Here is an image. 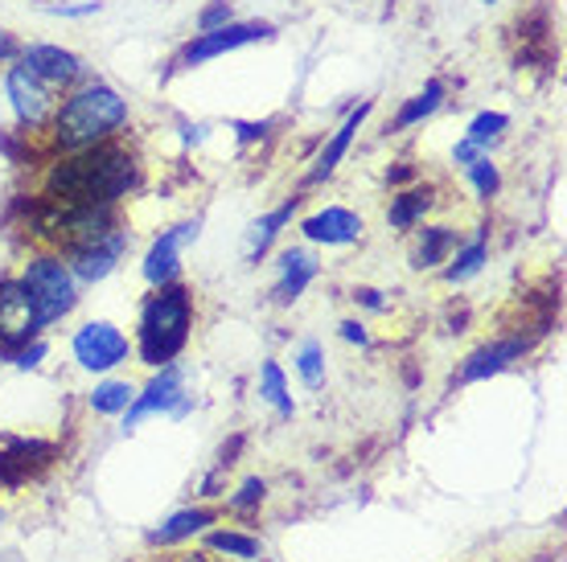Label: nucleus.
<instances>
[{
    "label": "nucleus",
    "mask_w": 567,
    "mask_h": 562,
    "mask_svg": "<svg viewBox=\"0 0 567 562\" xmlns=\"http://www.w3.org/2000/svg\"><path fill=\"white\" fill-rule=\"evenodd\" d=\"M132 398H136V386L124 378H103L95 391H91V410L95 415H124V410L132 407Z\"/></svg>",
    "instance_id": "24"
},
{
    "label": "nucleus",
    "mask_w": 567,
    "mask_h": 562,
    "mask_svg": "<svg viewBox=\"0 0 567 562\" xmlns=\"http://www.w3.org/2000/svg\"><path fill=\"white\" fill-rule=\"evenodd\" d=\"M198 230H202L198 218L173 226V230H161V239L144 254V280L153 283V288H165V283L182 280V251L189 242H198Z\"/></svg>",
    "instance_id": "12"
},
{
    "label": "nucleus",
    "mask_w": 567,
    "mask_h": 562,
    "mask_svg": "<svg viewBox=\"0 0 567 562\" xmlns=\"http://www.w3.org/2000/svg\"><path fill=\"white\" fill-rule=\"evenodd\" d=\"M74 362L91 374H112L132 357V341L124 329H115L112 321H86L71 341Z\"/></svg>",
    "instance_id": "8"
},
{
    "label": "nucleus",
    "mask_w": 567,
    "mask_h": 562,
    "mask_svg": "<svg viewBox=\"0 0 567 562\" xmlns=\"http://www.w3.org/2000/svg\"><path fill=\"white\" fill-rule=\"evenodd\" d=\"M477 156H482V148H477V144H468V140L453 144V165H456V169H465L468 160H477Z\"/></svg>",
    "instance_id": "35"
},
{
    "label": "nucleus",
    "mask_w": 567,
    "mask_h": 562,
    "mask_svg": "<svg viewBox=\"0 0 567 562\" xmlns=\"http://www.w3.org/2000/svg\"><path fill=\"white\" fill-rule=\"evenodd\" d=\"M132 124L128 98L103 79H83L58 98L50 119V148L54 153H86L95 144L120 140Z\"/></svg>",
    "instance_id": "2"
},
{
    "label": "nucleus",
    "mask_w": 567,
    "mask_h": 562,
    "mask_svg": "<svg viewBox=\"0 0 567 562\" xmlns=\"http://www.w3.org/2000/svg\"><path fill=\"white\" fill-rule=\"evenodd\" d=\"M461 173H465V181L473 185L477 201H494V197L502 194V169L494 165V156L489 153H482L477 160H468Z\"/></svg>",
    "instance_id": "27"
},
{
    "label": "nucleus",
    "mask_w": 567,
    "mask_h": 562,
    "mask_svg": "<svg viewBox=\"0 0 567 562\" xmlns=\"http://www.w3.org/2000/svg\"><path fill=\"white\" fill-rule=\"evenodd\" d=\"M432 210H436V185H408V189H399V194L391 197L386 226L399 230V235H408L415 226H424V218Z\"/></svg>",
    "instance_id": "18"
},
{
    "label": "nucleus",
    "mask_w": 567,
    "mask_h": 562,
    "mask_svg": "<svg viewBox=\"0 0 567 562\" xmlns=\"http://www.w3.org/2000/svg\"><path fill=\"white\" fill-rule=\"evenodd\" d=\"M485 4H497V0H485Z\"/></svg>",
    "instance_id": "39"
},
{
    "label": "nucleus",
    "mask_w": 567,
    "mask_h": 562,
    "mask_svg": "<svg viewBox=\"0 0 567 562\" xmlns=\"http://www.w3.org/2000/svg\"><path fill=\"white\" fill-rule=\"evenodd\" d=\"M485 235H489V226H477V235L468 242H456V251L449 254V268H444V280L453 283H468L473 275H482V268L489 263V242H485Z\"/></svg>",
    "instance_id": "19"
},
{
    "label": "nucleus",
    "mask_w": 567,
    "mask_h": 562,
    "mask_svg": "<svg viewBox=\"0 0 567 562\" xmlns=\"http://www.w3.org/2000/svg\"><path fill=\"white\" fill-rule=\"evenodd\" d=\"M341 337H346V341H354V345H370L367 324H358V321H341Z\"/></svg>",
    "instance_id": "36"
},
{
    "label": "nucleus",
    "mask_w": 567,
    "mask_h": 562,
    "mask_svg": "<svg viewBox=\"0 0 567 562\" xmlns=\"http://www.w3.org/2000/svg\"><path fill=\"white\" fill-rule=\"evenodd\" d=\"M42 333V316L21 280H0V357Z\"/></svg>",
    "instance_id": "9"
},
{
    "label": "nucleus",
    "mask_w": 567,
    "mask_h": 562,
    "mask_svg": "<svg viewBox=\"0 0 567 562\" xmlns=\"http://www.w3.org/2000/svg\"><path fill=\"white\" fill-rule=\"evenodd\" d=\"M210 550H223V554H230V559H259V542L247 534H235V530H214L210 538Z\"/></svg>",
    "instance_id": "29"
},
{
    "label": "nucleus",
    "mask_w": 567,
    "mask_h": 562,
    "mask_svg": "<svg viewBox=\"0 0 567 562\" xmlns=\"http://www.w3.org/2000/svg\"><path fill=\"white\" fill-rule=\"evenodd\" d=\"M45 357V341H29V345H17V350L4 353V362H13L17 370H33Z\"/></svg>",
    "instance_id": "32"
},
{
    "label": "nucleus",
    "mask_w": 567,
    "mask_h": 562,
    "mask_svg": "<svg viewBox=\"0 0 567 562\" xmlns=\"http://www.w3.org/2000/svg\"><path fill=\"white\" fill-rule=\"evenodd\" d=\"M300 235L321 247H350V242H362L367 222H362V214L346 210V206H326V210L300 218Z\"/></svg>",
    "instance_id": "15"
},
{
    "label": "nucleus",
    "mask_w": 567,
    "mask_h": 562,
    "mask_svg": "<svg viewBox=\"0 0 567 562\" xmlns=\"http://www.w3.org/2000/svg\"><path fill=\"white\" fill-rule=\"evenodd\" d=\"M259 398H264L268 407L280 410V419H292V415H297V403H292L288 382H284V370L276 366V362H264V366H259Z\"/></svg>",
    "instance_id": "25"
},
{
    "label": "nucleus",
    "mask_w": 567,
    "mask_h": 562,
    "mask_svg": "<svg viewBox=\"0 0 567 562\" xmlns=\"http://www.w3.org/2000/svg\"><path fill=\"white\" fill-rule=\"evenodd\" d=\"M526 350H530V337H497V341H489V345H482V350L468 353L465 366H461V374H456V382L494 378V374H502L506 366L523 362Z\"/></svg>",
    "instance_id": "16"
},
{
    "label": "nucleus",
    "mask_w": 567,
    "mask_h": 562,
    "mask_svg": "<svg viewBox=\"0 0 567 562\" xmlns=\"http://www.w3.org/2000/svg\"><path fill=\"white\" fill-rule=\"evenodd\" d=\"M317 254L305 251V247H288L276 259V283H271V300L276 304H297L305 288L317 280Z\"/></svg>",
    "instance_id": "17"
},
{
    "label": "nucleus",
    "mask_w": 567,
    "mask_h": 562,
    "mask_svg": "<svg viewBox=\"0 0 567 562\" xmlns=\"http://www.w3.org/2000/svg\"><path fill=\"white\" fill-rule=\"evenodd\" d=\"M370 112H374V98H362L358 107L346 112V119H341V124L329 132V140L321 144V153H317V160H312V169L305 173V185H321L338 173V165L346 160L350 144L358 140V132H362V124L370 119Z\"/></svg>",
    "instance_id": "13"
},
{
    "label": "nucleus",
    "mask_w": 567,
    "mask_h": 562,
    "mask_svg": "<svg viewBox=\"0 0 567 562\" xmlns=\"http://www.w3.org/2000/svg\"><path fill=\"white\" fill-rule=\"evenodd\" d=\"M165 562H210V559H202V554H173V559Z\"/></svg>",
    "instance_id": "38"
},
{
    "label": "nucleus",
    "mask_w": 567,
    "mask_h": 562,
    "mask_svg": "<svg viewBox=\"0 0 567 562\" xmlns=\"http://www.w3.org/2000/svg\"><path fill=\"white\" fill-rule=\"evenodd\" d=\"M189 333H194V295L182 280L165 283V288H153V295L144 300L132 350L148 370H161L182 357Z\"/></svg>",
    "instance_id": "3"
},
{
    "label": "nucleus",
    "mask_w": 567,
    "mask_h": 562,
    "mask_svg": "<svg viewBox=\"0 0 567 562\" xmlns=\"http://www.w3.org/2000/svg\"><path fill=\"white\" fill-rule=\"evenodd\" d=\"M264 497H268V485H264L259 477H251V480H243L239 492H230L227 509L230 513H251V509L264 506Z\"/></svg>",
    "instance_id": "30"
},
{
    "label": "nucleus",
    "mask_w": 567,
    "mask_h": 562,
    "mask_svg": "<svg viewBox=\"0 0 567 562\" xmlns=\"http://www.w3.org/2000/svg\"><path fill=\"white\" fill-rule=\"evenodd\" d=\"M141 189V156L128 144L107 140L86 153H58L45 169L42 197L58 206H120Z\"/></svg>",
    "instance_id": "1"
},
{
    "label": "nucleus",
    "mask_w": 567,
    "mask_h": 562,
    "mask_svg": "<svg viewBox=\"0 0 567 562\" xmlns=\"http://www.w3.org/2000/svg\"><path fill=\"white\" fill-rule=\"evenodd\" d=\"M17 280L25 283V292L33 295L38 316H42V329L45 324H58L62 316H71L74 304H79V280L71 275L66 259L54 251L33 254Z\"/></svg>",
    "instance_id": "4"
},
{
    "label": "nucleus",
    "mask_w": 567,
    "mask_h": 562,
    "mask_svg": "<svg viewBox=\"0 0 567 562\" xmlns=\"http://www.w3.org/2000/svg\"><path fill=\"white\" fill-rule=\"evenodd\" d=\"M206 525H214L210 509H182V513H173L161 530H153V534H148V542H156V547H173V542H185V538L202 534Z\"/></svg>",
    "instance_id": "23"
},
{
    "label": "nucleus",
    "mask_w": 567,
    "mask_h": 562,
    "mask_svg": "<svg viewBox=\"0 0 567 562\" xmlns=\"http://www.w3.org/2000/svg\"><path fill=\"white\" fill-rule=\"evenodd\" d=\"M444 95H449V86L440 83V79H432V83H424V91L420 95H412L403 107L395 112V119L386 124V132H412V127H420L424 119H432V115L440 112V103H444Z\"/></svg>",
    "instance_id": "21"
},
{
    "label": "nucleus",
    "mask_w": 567,
    "mask_h": 562,
    "mask_svg": "<svg viewBox=\"0 0 567 562\" xmlns=\"http://www.w3.org/2000/svg\"><path fill=\"white\" fill-rule=\"evenodd\" d=\"M17 62H21L25 71L38 74V79H42L45 86H54L58 95H66L71 86H79L83 79H91V71H86L83 58L71 54V50H62V45H50V42H29V45H21Z\"/></svg>",
    "instance_id": "10"
},
{
    "label": "nucleus",
    "mask_w": 567,
    "mask_h": 562,
    "mask_svg": "<svg viewBox=\"0 0 567 562\" xmlns=\"http://www.w3.org/2000/svg\"><path fill=\"white\" fill-rule=\"evenodd\" d=\"M412 177H415V169H408V160H399V169L386 173V181H391V185H408Z\"/></svg>",
    "instance_id": "37"
},
{
    "label": "nucleus",
    "mask_w": 567,
    "mask_h": 562,
    "mask_svg": "<svg viewBox=\"0 0 567 562\" xmlns=\"http://www.w3.org/2000/svg\"><path fill=\"white\" fill-rule=\"evenodd\" d=\"M21 45L25 42H17L9 29H0V66H9V62H17V54H21Z\"/></svg>",
    "instance_id": "34"
},
{
    "label": "nucleus",
    "mask_w": 567,
    "mask_h": 562,
    "mask_svg": "<svg viewBox=\"0 0 567 562\" xmlns=\"http://www.w3.org/2000/svg\"><path fill=\"white\" fill-rule=\"evenodd\" d=\"M268 38H276V25H268V21H230V25L210 29V33H194V38L185 42L182 54H177V62H173V66L194 71V66H206V62H214V58L235 54V50H243V45L268 42Z\"/></svg>",
    "instance_id": "7"
},
{
    "label": "nucleus",
    "mask_w": 567,
    "mask_h": 562,
    "mask_svg": "<svg viewBox=\"0 0 567 562\" xmlns=\"http://www.w3.org/2000/svg\"><path fill=\"white\" fill-rule=\"evenodd\" d=\"M511 132V115L506 112H477L465 127V140L477 144L482 153H489L494 144H502V136Z\"/></svg>",
    "instance_id": "26"
},
{
    "label": "nucleus",
    "mask_w": 567,
    "mask_h": 562,
    "mask_svg": "<svg viewBox=\"0 0 567 562\" xmlns=\"http://www.w3.org/2000/svg\"><path fill=\"white\" fill-rule=\"evenodd\" d=\"M456 242H461V235H456L453 226H424L412 247V268L432 271V268H440V263H449V254L456 251Z\"/></svg>",
    "instance_id": "20"
},
{
    "label": "nucleus",
    "mask_w": 567,
    "mask_h": 562,
    "mask_svg": "<svg viewBox=\"0 0 567 562\" xmlns=\"http://www.w3.org/2000/svg\"><path fill=\"white\" fill-rule=\"evenodd\" d=\"M58 460V448L45 439L0 436V489H21Z\"/></svg>",
    "instance_id": "11"
},
{
    "label": "nucleus",
    "mask_w": 567,
    "mask_h": 562,
    "mask_svg": "<svg viewBox=\"0 0 567 562\" xmlns=\"http://www.w3.org/2000/svg\"><path fill=\"white\" fill-rule=\"evenodd\" d=\"M297 206H300V197H288L280 210L264 214V218H259V222L251 226V239H247V259H251V263H259V259H264V254L271 251V242L280 239V230L288 222H292Z\"/></svg>",
    "instance_id": "22"
},
{
    "label": "nucleus",
    "mask_w": 567,
    "mask_h": 562,
    "mask_svg": "<svg viewBox=\"0 0 567 562\" xmlns=\"http://www.w3.org/2000/svg\"><path fill=\"white\" fill-rule=\"evenodd\" d=\"M297 374L309 391L326 386V350H321V341H305L297 350Z\"/></svg>",
    "instance_id": "28"
},
{
    "label": "nucleus",
    "mask_w": 567,
    "mask_h": 562,
    "mask_svg": "<svg viewBox=\"0 0 567 562\" xmlns=\"http://www.w3.org/2000/svg\"><path fill=\"white\" fill-rule=\"evenodd\" d=\"M124 251H128V230L120 226L112 239L91 242V247H79V251H62V259H66V268H71V275L79 283H100V280H107L115 268H120Z\"/></svg>",
    "instance_id": "14"
},
{
    "label": "nucleus",
    "mask_w": 567,
    "mask_h": 562,
    "mask_svg": "<svg viewBox=\"0 0 567 562\" xmlns=\"http://www.w3.org/2000/svg\"><path fill=\"white\" fill-rule=\"evenodd\" d=\"M0 521H4V509H0Z\"/></svg>",
    "instance_id": "40"
},
{
    "label": "nucleus",
    "mask_w": 567,
    "mask_h": 562,
    "mask_svg": "<svg viewBox=\"0 0 567 562\" xmlns=\"http://www.w3.org/2000/svg\"><path fill=\"white\" fill-rule=\"evenodd\" d=\"M354 300L370 312H386V300H383V292H379V288H354Z\"/></svg>",
    "instance_id": "33"
},
{
    "label": "nucleus",
    "mask_w": 567,
    "mask_h": 562,
    "mask_svg": "<svg viewBox=\"0 0 567 562\" xmlns=\"http://www.w3.org/2000/svg\"><path fill=\"white\" fill-rule=\"evenodd\" d=\"M189 407H194V394L185 391L182 366L169 362V366L156 370L144 391H136L132 407L124 410V431H132L148 415H173V419H182V415H189Z\"/></svg>",
    "instance_id": "6"
},
{
    "label": "nucleus",
    "mask_w": 567,
    "mask_h": 562,
    "mask_svg": "<svg viewBox=\"0 0 567 562\" xmlns=\"http://www.w3.org/2000/svg\"><path fill=\"white\" fill-rule=\"evenodd\" d=\"M235 21V4L230 0H210L206 9H198V17H194V25H198V33H210V29H223Z\"/></svg>",
    "instance_id": "31"
},
{
    "label": "nucleus",
    "mask_w": 567,
    "mask_h": 562,
    "mask_svg": "<svg viewBox=\"0 0 567 562\" xmlns=\"http://www.w3.org/2000/svg\"><path fill=\"white\" fill-rule=\"evenodd\" d=\"M4 95H9L13 119L25 136H42L45 127H50V119H54L58 98H62L54 86H45L42 79L33 71H25L21 62H9V71H4Z\"/></svg>",
    "instance_id": "5"
}]
</instances>
